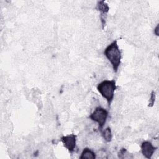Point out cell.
Listing matches in <instances>:
<instances>
[{"mask_svg":"<svg viewBox=\"0 0 159 159\" xmlns=\"http://www.w3.org/2000/svg\"><path fill=\"white\" fill-rule=\"evenodd\" d=\"M104 55L110 61L114 71H117L120 64L122 58L121 52L119 49L117 41L112 42L104 50Z\"/></svg>","mask_w":159,"mask_h":159,"instance_id":"cell-1","label":"cell"},{"mask_svg":"<svg viewBox=\"0 0 159 159\" xmlns=\"http://www.w3.org/2000/svg\"><path fill=\"white\" fill-rule=\"evenodd\" d=\"M97 89L110 106L114 98V92L116 89V81L114 80L102 81L99 83Z\"/></svg>","mask_w":159,"mask_h":159,"instance_id":"cell-2","label":"cell"},{"mask_svg":"<svg viewBox=\"0 0 159 159\" xmlns=\"http://www.w3.org/2000/svg\"><path fill=\"white\" fill-rule=\"evenodd\" d=\"M108 117V112L106 109L101 107H97L89 116L92 121L98 123L99 128L102 129L106 124Z\"/></svg>","mask_w":159,"mask_h":159,"instance_id":"cell-3","label":"cell"},{"mask_svg":"<svg viewBox=\"0 0 159 159\" xmlns=\"http://www.w3.org/2000/svg\"><path fill=\"white\" fill-rule=\"evenodd\" d=\"M64 147L70 152L74 151L76 144V136L75 134H69L61 138Z\"/></svg>","mask_w":159,"mask_h":159,"instance_id":"cell-4","label":"cell"},{"mask_svg":"<svg viewBox=\"0 0 159 159\" xmlns=\"http://www.w3.org/2000/svg\"><path fill=\"white\" fill-rule=\"evenodd\" d=\"M156 148H157L154 147L152 143L148 141H145L142 142L141 145L142 154L147 158H151Z\"/></svg>","mask_w":159,"mask_h":159,"instance_id":"cell-5","label":"cell"},{"mask_svg":"<svg viewBox=\"0 0 159 159\" xmlns=\"http://www.w3.org/2000/svg\"><path fill=\"white\" fill-rule=\"evenodd\" d=\"M80 158L81 159H94L96 158V155L91 149L89 148H85L83 149Z\"/></svg>","mask_w":159,"mask_h":159,"instance_id":"cell-6","label":"cell"},{"mask_svg":"<svg viewBox=\"0 0 159 159\" xmlns=\"http://www.w3.org/2000/svg\"><path fill=\"white\" fill-rule=\"evenodd\" d=\"M102 137L104 140L106 142H109L111 141L112 138V132L110 127H107L103 130Z\"/></svg>","mask_w":159,"mask_h":159,"instance_id":"cell-7","label":"cell"},{"mask_svg":"<svg viewBox=\"0 0 159 159\" xmlns=\"http://www.w3.org/2000/svg\"><path fill=\"white\" fill-rule=\"evenodd\" d=\"M98 10L100 11L101 12H102L104 14L107 12L108 9H109L107 5L105 4L103 1L99 2V4L98 5Z\"/></svg>","mask_w":159,"mask_h":159,"instance_id":"cell-8","label":"cell"},{"mask_svg":"<svg viewBox=\"0 0 159 159\" xmlns=\"http://www.w3.org/2000/svg\"><path fill=\"white\" fill-rule=\"evenodd\" d=\"M158 25H157V27H156L155 29V32H154L155 34L157 35H158Z\"/></svg>","mask_w":159,"mask_h":159,"instance_id":"cell-9","label":"cell"}]
</instances>
